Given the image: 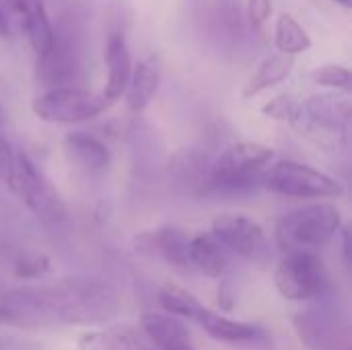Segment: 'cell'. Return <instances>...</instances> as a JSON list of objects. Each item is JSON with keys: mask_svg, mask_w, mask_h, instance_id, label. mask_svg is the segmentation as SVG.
Listing matches in <instances>:
<instances>
[{"mask_svg": "<svg viewBox=\"0 0 352 350\" xmlns=\"http://www.w3.org/2000/svg\"><path fill=\"white\" fill-rule=\"evenodd\" d=\"M118 311L116 287L93 276L23 287L0 297V324L25 330L107 324Z\"/></svg>", "mask_w": 352, "mask_h": 350, "instance_id": "6da1fadb", "label": "cell"}, {"mask_svg": "<svg viewBox=\"0 0 352 350\" xmlns=\"http://www.w3.org/2000/svg\"><path fill=\"white\" fill-rule=\"evenodd\" d=\"M342 227L340 210L330 202L309 204L287 212L276 223V243L285 254L311 252L326 248Z\"/></svg>", "mask_w": 352, "mask_h": 350, "instance_id": "7a4b0ae2", "label": "cell"}, {"mask_svg": "<svg viewBox=\"0 0 352 350\" xmlns=\"http://www.w3.org/2000/svg\"><path fill=\"white\" fill-rule=\"evenodd\" d=\"M258 184L268 192L301 200H328L344 192L338 179L299 161H276L260 173Z\"/></svg>", "mask_w": 352, "mask_h": 350, "instance_id": "3957f363", "label": "cell"}, {"mask_svg": "<svg viewBox=\"0 0 352 350\" xmlns=\"http://www.w3.org/2000/svg\"><path fill=\"white\" fill-rule=\"evenodd\" d=\"M6 188L43 225L58 227L66 221V206L60 194L37 171V167L25 153H14V163L6 179Z\"/></svg>", "mask_w": 352, "mask_h": 350, "instance_id": "277c9868", "label": "cell"}, {"mask_svg": "<svg viewBox=\"0 0 352 350\" xmlns=\"http://www.w3.org/2000/svg\"><path fill=\"white\" fill-rule=\"evenodd\" d=\"M272 159H274V149L262 142H254V140L237 142L229 146L212 165L206 188L214 192L250 188L258 184L260 173L270 165Z\"/></svg>", "mask_w": 352, "mask_h": 350, "instance_id": "5b68a950", "label": "cell"}, {"mask_svg": "<svg viewBox=\"0 0 352 350\" xmlns=\"http://www.w3.org/2000/svg\"><path fill=\"white\" fill-rule=\"evenodd\" d=\"M111 103L103 93L76 87H50L31 103L33 113L47 124H78L99 118Z\"/></svg>", "mask_w": 352, "mask_h": 350, "instance_id": "8992f818", "label": "cell"}, {"mask_svg": "<svg viewBox=\"0 0 352 350\" xmlns=\"http://www.w3.org/2000/svg\"><path fill=\"white\" fill-rule=\"evenodd\" d=\"M274 285L287 301H309L326 293L330 278L324 262L311 252L285 254L274 270Z\"/></svg>", "mask_w": 352, "mask_h": 350, "instance_id": "52a82bcc", "label": "cell"}, {"mask_svg": "<svg viewBox=\"0 0 352 350\" xmlns=\"http://www.w3.org/2000/svg\"><path fill=\"white\" fill-rule=\"evenodd\" d=\"M210 233L231 254L241 260L264 264L268 260V239L264 229L245 215H219Z\"/></svg>", "mask_w": 352, "mask_h": 350, "instance_id": "ba28073f", "label": "cell"}, {"mask_svg": "<svg viewBox=\"0 0 352 350\" xmlns=\"http://www.w3.org/2000/svg\"><path fill=\"white\" fill-rule=\"evenodd\" d=\"M76 41L72 33L54 29V41L43 56H37V76L47 87H62L76 70Z\"/></svg>", "mask_w": 352, "mask_h": 350, "instance_id": "9c48e42d", "label": "cell"}, {"mask_svg": "<svg viewBox=\"0 0 352 350\" xmlns=\"http://www.w3.org/2000/svg\"><path fill=\"white\" fill-rule=\"evenodd\" d=\"M140 330L159 350H196L188 328L171 314H144L140 320Z\"/></svg>", "mask_w": 352, "mask_h": 350, "instance_id": "30bf717a", "label": "cell"}, {"mask_svg": "<svg viewBox=\"0 0 352 350\" xmlns=\"http://www.w3.org/2000/svg\"><path fill=\"white\" fill-rule=\"evenodd\" d=\"M105 66H107V83L103 89V97L109 103H113L126 93V87L132 74V58H130L128 41L122 33H111L107 37Z\"/></svg>", "mask_w": 352, "mask_h": 350, "instance_id": "8fae6325", "label": "cell"}, {"mask_svg": "<svg viewBox=\"0 0 352 350\" xmlns=\"http://www.w3.org/2000/svg\"><path fill=\"white\" fill-rule=\"evenodd\" d=\"M80 350H159L144 334L132 326H107L89 332L78 342Z\"/></svg>", "mask_w": 352, "mask_h": 350, "instance_id": "7c38bea8", "label": "cell"}, {"mask_svg": "<svg viewBox=\"0 0 352 350\" xmlns=\"http://www.w3.org/2000/svg\"><path fill=\"white\" fill-rule=\"evenodd\" d=\"M161 85V64L157 58L148 56L140 60L130 74L128 87H126V103L132 113H140L148 107L153 97L157 95Z\"/></svg>", "mask_w": 352, "mask_h": 350, "instance_id": "4fadbf2b", "label": "cell"}, {"mask_svg": "<svg viewBox=\"0 0 352 350\" xmlns=\"http://www.w3.org/2000/svg\"><path fill=\"white\" fill-rule=\"evenodd\" d=\"M68 159L89 173H101L111 165V153L107 144L87 132H70L64 138Z\"/></svg>", "mask_w": 352, "mask_h": 350, "instance_id": "5bb4252c", "label": "cell"}, {"mask_svg": "<svg viewBox=\"0 0 352 350\" xmlns=\"http://www.w3.org/2000/svg\"><path fill=\"white\" fill-rule=\"evenodd\" d=\"M190 268L208 278H221L231 264V254L214 239L212 233H200L190 237Z\"/></svg>", "mask_w": 352, "mask_h": 350, "instance_id": "9a60e30c", "label": "cell"}, {"mask_svg": "<svg viewBox=\"0 0 352 350\" xmlns=\"http://www.w3.org/2000/svg\"><path fill=\"white\" fill-rule=\"evenodd\" d=\"M146 250H151L155 256L165 260L167 264L175 268H190V237L175 229V227H163L146 237Z\"/></svg>", "mask_w": 352, "mask_h": 350, "instance_id": "2e32d148", "label": "cell"}, {"mask_svg": "<svg viewBox=\"0 0 352 350\" xmlns=\"http://www.w3.org/2000/svg\"><path fill=\"white\" fill-rule=\"evenodd\" d=\"M194 322L208 336H212L214 340H221V342H245L256 336V328L250 326L248 322L231 320L227 316H221V314L208 309L206 305H202V309L198 311Z\"/></svg>", "mask_w": 352, "mask_h": 350, "instance_id": "e0dca14e", "label": "cell"}, {"mask_svg": "<svg viewBox=\"0 0 352 350\" xmlns=\"http://www.w3.org/2000/svg\"><path fill=\"white\" fill-rule=\"evenodd\" d=\"M291 72H293V56L276 54V56L266 58L250 76L248 85L243 87V99H252L264 93L266 89L287 80Z\"/></svg>", "mask_w": 352, "mask_h": 350, "instance_id": "ac0fdd59", "label": "cell"}, {"mask_svg": "<svg viewBox=\"0 0 352 350\" xmlns=\"http://www.w3.org/2000/svg\"><path fill=\"white\" fill-rule=\"evenodd\" d=\"M274 45L285 56H297L307 52L314 45V41L293 14L283 12L274 25Z\"/></svg>", "mask_w": 352, "mask_h": 350, "instance_id": "d6986e66", "label": "cell"}, {"mask_svg": "<svg viewBox=\"0 0 352 350\" xmlns=\"http://www.w3.org/2000/svg\"><path fill=\"white\" fill-rule=\"evenodd\" d=\"M21 23H23V29L27 33V39H29L35 56H43L54 41V25L47 17L45 6L31 10L29 14H25L21 19Z\"/></svg>", "mask_w": 352, "mask_h": 350, "instance_id": "ffe728a7", "label": "cell"}, {"mask_svg": "<svg viewBox=\"0 0 352 350\" xmlns=\"http://www.w3.org/2000/svg\"><path fill=\"white\" fill-rule=\"evenodd\" d=\"M159 303L167 314L179 320H190V322H194V318L202 309V303L192 293L173 285H167L159 291Z\"/></svg>", "mask_w": 352, "mask_h": 350, "instance_id": "44dd1931", "label": "cell"}, {"mask_svg": "<svg viewBox=\"0 0 352 350\" xmlns=\"http://www.w3.org/2000/svg\"><path fill=\"white\" fill-rule=\"evenodd\" d=\"M311 78L316 85L322 87H330V89H338V91H351L352 76L351 70L342 64H324L318 66L311 72Z\"/></svg>", "mask_w": 352, "mask_h": 350, "instance_id": "7402d4cb", "label": "cell"}, {"mask_svg": "<svg viewBox=\"0 0 352 350\" xmlns=\"http://www.w3.org/2000/svg\"><path fill=\"white\" fill-rule=\"evenodd\" d=\"M262 113L272 120H278V122L295 124L301 113V103L297 99H293L291 95H278L262 107Z\"/></svg>", "mask_w": 352, "mask_h": 350, "instance_id": "603a6c76", "label": "cell"}, {"mask_svg": "<svg viewBox=\"0 0 352 350\" xmlns=\"http://www.w3.org/2000/svg\"><path fill=\"white\" fill-rule=\"evenodd\" d=\"M272 14V0H248V17L254 27H264Z\"/></svg>", "mask_w": 352, "mask_h": 350, "instance_id": "cb8c5ba5", "label": "cell"}, {"mask_svg": "<svg viewBox=\"0 0 352 350\" xmlns=\"http://www.w3.org/2000/svg\"><path fill=\"white\" fill-rule=\"evenodd\" d=\"M12 163H14V153L10 149V144L6 140L0 138V184L6 186V179L10 175V169H12Z\"/></svg>", "mask_w": 352, "mask_h": 350, "instance_id": "d4e9b609", "label": "cell"}, {"mask_svg": "<svg viewBox=\"0 0 352 350\" xmlns=\"http://www.w3.org/2000/svg\"><path fill=\"white\" fill-rule=\"evenodd\" d=\"M4 2L14 14H19V19H23L25 14H29L35 8L43 6V0H4Z\"/></svg>", "mask_w": 352, "mask_h": 350, "instance_id": "484cf974", "label": "cell"}, {"mask_svg": "<svg viewBox=\"0 0 352 350\" xmlns=\"http://www.w3.org/2000/svg\"><path fill=\"white\" fill-rule=\"evenodd\" d=\"M6 35H8V19H6L4 8L0 6V39H4Z\"/></svg>", "mask_w": 352, "mask_h": 350, "instance_id": "4316f807", "label": "cell"}, {"mask_svg": "<svg viewBox=\"0 0 352 350\" xmlns=\"http://www.w3.org/2000/svg\"><path fill=\"white\" fill-rule=\"evenodd\" d=\"M336 4H340V6H344V8H351L352 6V0H334Z\"/></svg>", "mask_w": 352, "mask_h": 350, "instance_id": "83f0119b", "label": "cell"}, {"mask_svg": "<svg viewBox=\"0 0 352 350\" xmlns=\"http://www.w3.org/2000/svg\"><path fill=\"white\" fill-rule=\"evenodd\" d=\"M0 122H2V113H0Z\"/></svg>", "mask_w": 352, "mask_h": 350, "instance_id": "f1b7e54d", "label": "cell"}]
</instances>
